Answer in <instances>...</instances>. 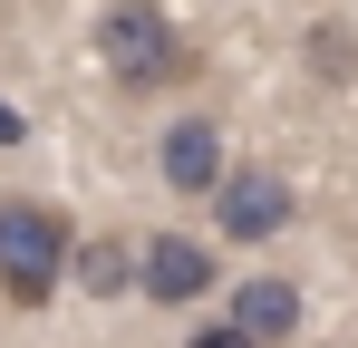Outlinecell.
I'll return each instance as SVG.
<instances>
[{"mask_svg":"<svg viewBox=\"0 0 358 348\" xmlns=\"http://www.w3.org/2000/svg\"><path fill=\"white\" fill-rule=\"evenodd\" d=\"M97 58H107V78H117L126 97H155L165 78L194 68V49L175 39V20H165L155 0H107V10H97Z\"/></svg>","mask_w":358,"mask_h":348,"instance_id":"cell-1","label":"cell"},{"mask_svg":"<svg viewBox=\"0 0 358 348\" xmlns=\"http://www.w3.org/2000/svg\"><path fill=\"white\" fill-rule=\"evenodd\" d=\"M20 136H29V116H20L10 97H0V145H20Z\"/></svg>","mask_w":358,"mask_h":348,"instance_id":"cell-10","label":"cell"},{"mask_svg":"<svg viewBox=\"0 0 358 348\" xmlns=\"http://www.w3.org/2000/svg\"><path fill=\"white\" fill-rule=\"evenodd\" d=\"M291 184L271 165H223V184H213V232L223 242H271V232H291Z\"/></svg>","mask_w":358,"mask_h":348,"instance_id":"cell-3","label":"cell"},{"mask_svg":"<svg viewBox=\"0 0 358 348\" xmlns=\"http://www.w3.org/2000/svg\"><path fill=\"white\" fill-rule=\"evenodd\" d=\"M300 68H310L320 87H349L358 78V29L349 20H310V29H300Z\"/></svg>","mask_w":358,"mask_h":348,"instance_id":"cell-8","label":"cell"},{"mask_svg":"<svg viewBox=\"0 0 358 348\" xmlns=\"http://www.w3.org/2000/svg\"><path fill=\"white\" fill-rule=\"evenodd\" d=\"M155 174H165V194H213L223 184V126L213 116H175L165 145H155Z\"/></svg>","mask_w":358,"mask_h":348,"instance_id":"cell-6","label":"cell"},{"mask_svg":"<svg viewBox=\"0 0 358 348\" xmlns=\"http://www.w3.org/2000/svg\"><path fill=\"white\" fill-rule=\"evenodd\" d=\"M184 348H252V339H242L233 319H213V329H194V339H184Z\"/></svg>","mask_w":358,"mask_h":348,"instance_id":"cell-9","label":"cell"},{"mask_svg":"<svg viewBox=\"0 0 358 348\" xmlns=\"http://www.w3.org/2000/svg\"><path fill=\"white\" fill-rule=\"evenodd\" d=\"M223 319H233L252 348H281V339L300 329V281H291V271H252V281H233Z\"/></svg>","mask_w":358,"mask_h":348,"instance_id":"cell-5","label":"cell"},{"mask_svg":"<svg viewBox=\"0 0 358 348\" xmlns=\"http://www.w3.org/2000/svg\"><path fill=\"white\" fill-rule=\"evenodd\" d=\"M136 290H145L155 310H184V300L213 290V252H203L194 232H155V242L136 252Z\"/></svg>","mask_w":358,"mask_h":348,"instance_id":"cell-4","label":"cell"},{"mask_svg":"<svg viewBox=\"0 0 358 348\" xmlns=\"http://www.w3.org/2000/svg\"><path fill=\"white\" fill-rule=\"evenodd\" d=\"M68 281V223L39 194H0V290L20 310H49Z\"/></svg>","mask_w":358,"mask_h":348,"instance_id":"cell-2","label":"cell"},{"mask_svg":"<svg viewBox=\"0 0 358 348\" xmlns=\"http://www.w3.org/2000/svg\"><path fill=\"white\" fill-rule=\"evenodd\" d=\"M68 281L87 290V300L136 290V242H126V232H87V242H68Z\"/></svg>","mask_w":358,"mask_h":348,"instance_id":"cell-7","label":"cell"}]
</instances>
